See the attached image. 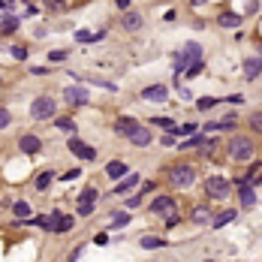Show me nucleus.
I'll return each instance as SVG.
<instances>
[{"mask_svg":"<svg viewBox=\"0 0 262 262\" xmlns=\"http://www.w3.org/2000/svg\"><path fill=\"white\" fill-rule=\"evenodd\" d=\"M253 154H256V145H253L250 136H241V133L229 136V142H226V157H229V163H250Z\"/></svg>","mask_w":262,"mask_h":262,"instance_id":"nucleus-1","label":"nucleus"},{"mask_svg":"<svg viewBox=\"0 0 262 262\" xmlns=\"http://www.w3.org/2000/svg\"><path fill=\"white\" fill-rule=\"evenodd\" d=\"M166 175H169V184H172V187H181V190H184V187H193V181H196V169L187 166V163L172 166Z\"/></svg>","mask_w":262,"mask_h":262,"instance_id":"nucleus-2","label":"nucleus"},{"mask_svg":"<svg viewBox=\"0 0 262 262\" xmlns=\"http://www.w3.org/2000/svg\"><path fill=\"white\" fill-rule=\"evenodd\" d=\"M205 193H208V199L223 202V199L232 196V181H226L223 175H211V178L205 181Z\"/></svg>","mask_w":262,"mask_h":262,"instance_id":"nucleus-3","label":"nucleus"},{"mask_svg":"<svg viewBox=\"0 0 262 262\" xmlns=\"http://www.w3.org/2000/svg\"><path fill=\"white\" fill-rule=\"evenodd\" d=\"M55 112H58V106H55L51 97H36L31 102V118L33 121H51Z\"/></svg>","mask_w":262,"mask_h":262,"instance_id":"nucleus-4","label":"nucleus"},{"mask_svg":"<svg viewBox=\"0 0 262 262\" xmlns=\"http://www.w3.org/2000/svg\"><path fill=\"white\" fill-rule=\"evenodd\" d=\"M232 184H235V193H238V205L241 208H253L256 205V190H253V184L247 178H238Z\"/></svg>","mask_w":262,"mask_h":262,"instance_id":"nucleus-5","label":"nucleus"},{"mask_svg":"<svg viewBox=\"0 0 262 262\" xmlns=\"http://www.w3.org/2000/svg\"><path fill=\"white\" fill-rule=\"evenodd\" d=\"M66 148H69V151H72V154H75L78 160H97V148L85 145V142H82V139H78L75 133H72V136L66 139Z\"/></svg>","mask_w":262,"mask_h":262,"instance_id":"nucleus-6","label":"nucleus"},{"mask_svg":"<svg viewBox=\"0 0 262 262\" xmlns=\"http://www.w3.org/2000/svg\"><path fill=\"white\" fill-rule=\"evenodd\" d=\"M175 208H178V202L172 196H157L154 202H151V214H160V217H169V214H175Z\"/></svg>","mask_w":262,"mask_h":262,"instance_id":"nucleus-7","label":"nucleus"},{"mask_svg":"<svg viewBox=\"0 0 262 262\" xmlns=\"http://www.w3.org/2000/svg\"><path fill=\"white\" fill-rule=\"evenodd\" d=\"M64 99L69 102V106H88L91 94H88V88H78V85H72V88H66V91H64Z\"/></svg>","mask_w":262,"mask_h":262,"instance_id":"nucleus-8","label":"nucleus"},{"mask_svg":"<svg viewBox=\"0 0 262 262\" xmlns=\"http://www.w3.org/2000/svg\"><path fill=\"white\" fill-rule=\"evenodd\" d=\"M220 151H223V145H220V139H214V136H211V139H202V145H199V157H202V160H214Z\"/></svg>","mask_w":262,"mask_h":262,"instance_id":"nucleus-9","label":"nucleus"},{"mask_svg":"<svg viewBox=\"0 0 262 262\" xmlns=\"http://www.w3.org/2000/svg\"><path fill=\"white\" fill-rule=\"evenodd\" d=\"M142 99L166 102V99H169V88H166V85H148V88H142Z\"/></svg>","mask_w":262,"mask_h":262,"instance_id":"nucleus-10","label":"nucleus"},{"mask_svg":"<svg viewBox=\"0 0 262 262\" xmlns=\"http://www.w3.org/2000/svg\"><path fill=\"white\" fill-rule=\"evenodd\" d=\"M241 21H244V15H241V12H232V9H226V12H220V15H217V24H220V28H226V31L241 28Z\"/></svg>","mask_w":262,"mask_h":262,"instance_id":"nucleus-11","label":"nucleus"},{"mask_svg":"<svg viewBox=\"0 0 262 262\" xmlns=\"http://www.w3.org/2000/svg\"><path fill=\"white\" fill-rule=\"evenodd\" d=\"M178 55L184 58V64L190 66V64H193V61H202V45H199V42H193V39H190V42H187V45H184V48H181Z\"/></svg>","mask_w":262,"mask_h":262,"instance_id":"nucleus-12","label":"nucleus"},{"mask_svg":"<svg viewBox=\"0 0 262 262\" xmlns=\"http://www.w3.org/2000/svg\"><path fill=\"white\" fill-rule=\"evenodd\" d=\"M130 145H136V148H148V145H151V130L139 124V127L130 133Z\"/></svg>","mask_w":262,"mask_h":262,"instance_id":"nucleus-13","label":"nucleus"},{"mask_svg":"<svg viewBox=\"0 0 262 262\" xmlns=\"http://www.w3.org/2000/svg\"><path fill=\"white\" fill-rule=\"evenodd\" d=\"M136 184H139V175H130V172H127L124 178H118V184H115L112 193H115V196H124V193H130Z\"/></svg>","mask_w":262,"mask_h":262,"instance_id":"nucleus-14","label":"nucleus"},{"mask_svg":"<svg viewBox=\"0 0 262 262\" xmlns=\"http://www.w3.org/2000/svg\"><path fill=\"white\" fill-rule=\"evenodd\" d=\"M211 205L208 202H202V205H193V211H190V220L193 223H211Z\"/></svg>","mask_w":262,"mask_h":262,"instance_id":"nucleus-15","label":"nucleus"},{"mask_svg":"<svg viewBox=\"0 0 262 262\" xmlns=\"http://www.w3.org/2000/svg\"><path fill=\"white\" fill-rule=\"evenodd\" d=\"M142 24H145V15H139V12H124V15H121V28H124V31H139V28H142Z\"/></svg>","mask_w":262,"mask_h":262,"instance_id":"nucleus-16","label":"nucleus"},{"mask_svg":"<svg viewBox=\"0 0 262 262\" xmlns=\"http://www.w3.org/2000/svg\"><path fill=\"white\" fill-rule=\"evenodd\" d=\"M15 31H18V15L3 12V15H0V36H12Z\"/></svg>","mask_w":262,"mask_h":262,"instance_id":"nucleus-17","label":"nucleus"},{"mask_svg":"<svg viewBox=\"0 0 262 262\" xmlns=\"http://www.w3.org/2000/svg\"><path fill=\"white\" fill-rule=\"evenodd\" d=\"M259 72H262V55H256V58H247V61H244V78H247V82H253Z\"/></svg>","mask_w":262,"mask_h":262,"instance_id":"nucleus-18","label":"nucleus"},{"mask_svg":"<svg viewBox=\"0 0 262 262\" xmlns=\"http://www.w3.org/2000/svg\"><path fill=\"white\" fill-rule=\"evenodd\" d=\"M18 148H21L24 154H36V151L42 148V142H39V139H36L33 133H24V136L18 139Z\"/></svg>","mask_w":262,"mask_h":262,"instance_id":"nucleus-19","label":"nucleus"},{"mask_svg":"<svg viewBox=\"0 0 262 262\" xmlns=\"http://www.w3.org/2000/svg\"><path fill=\"white\" fill-rule=\"evenodd\" d=\"M235 217H238V211H235V208H226V211H220V214H214V217H211V226H214V229H223V226L232 223Z\"/></svg>","mask_w":262,"mask_h":262,"instance_id":"nucleus-20","label":"nucleus"},{"mask_svg":"<svg viewBox=\"0 0 262 262\" xmlns=\"http://www.w3.org/2000/svg\"><path fill=\"white\" fill-rule=\"evenodd\" d=\"M139 127V121H133V118H118L115 121V133L118 136H124V139H130V133Z\"/></svg>","mask_w":262,"mask_h":262,"instance_id":"nucleus-21","label":"nucleus"},{"mask_svg":"<svg viewBox=\"0 0 262 262\" xmlns=\"http://www.w3.org/2000/svg\"><path fill=\"white\" fill-rule=\"evenodd\" d=\"M127 172H130V169H127V163H124V160H112V163L106 166V175H109L112 181H118V178H124Z\"/></svg>","mask_w":262,"mask_h":262,"instance_id":"nucleus-22","label":"nucleus"},{"mask_svg":"<svg viewBox=\"0 0 262 262\" xmlns=\"http://www.w3.org/2000/svg\"><path fill=\"white\" fill-rule=\"evenodd\" d=\"M51 181H55V172L48 169V172H39V175H36V184H33V187H36V190H48Z\"/></svg>","mask_w":262,"mask_h":262,"instance_id":"nucleus-23","label":"nucleus"},{"mask_svg":"<svg viewBox=\"0 0 262 262\" xmlns=\"http://www.w3.org/2000/svg\"><path fill=\"white\" fill-rule=\"evenodd\" d=\"M139 244H142L145 250H160V247H166V241H163V238H154V235H145V238H142Z\"/></svg>","mask_w":262,"mask_h":262,"instance_id":"nucleus-24","label":"nucleus"},{"mask_svg":"<svg viewBox=\"0 0 262 262\" xmlns=\"http://www.w3.org/2000/svg\"><path fill=\"white\" fill-rule=\"evenodd\" d=\"M12 211H15V217H18V220H31V202H15V205H12Z\"/></svg>","mask_w":262,"mask_h":262,"instance_id":"nucleus-25","label":"nucleus"},{"mask_svg":"<svg viewBox=\"0 0 262 262\" xmlns=\"http://www.w3.org/2000/svg\"><path fill=\"white\" fill-rule=\"evenodd\" d=\"M247 127L256 133V136H262V112H253V115L247 118Z\"/></svg>","mask_w":262,"mask_h":262,"instance_id":"nucleus-26","label":"nucleus"},{"mask_svg":"<svg viewBox=\"0 0 262 262\" xmlns=\"http://www.w3.org/2000/svg\"><path fill=\"white\" fill-rule=\"evenodd\" d=\"M55 127L64 133H75V121L72 118H55Z\"/></svg>","mask_w":262,"mask_h":262,"instance_id":"nucleus-27","label":"nucleus"},{"mask_svg":"<svg viewBox=\"0 0 262 262\" xmlns=\"http://www.w3.org/2000/svg\"><path fill=\"white\" fill-rule=\"evenodd\" d=\"M214 106H220V99H214V97L196 99V109H199V112H208V109H214Z\"/></svg>","mask_w":262,"mask_h":262,"instance_id":"nucleus-28","label":"nucleus"},{"mask_svg":"<svg viewBox=\"0 0 262 262\" xmlns=\"http://www.w3.org/2000/svg\"><path fill=\"white\" fill-rule=\"evenodd\" d=\"M97 199H99L97 187H85V190H82V196H78V202H97Z\"/></svg>","mask_w":262,"mask_h":262,"instance_id":"nucleus-29","label":"nucleus"},{"mask_svg":"<svg viewBox=\"0 0 262 262\" xmlns=\"http://www.w3.org/2000/svg\"><path fill=\"white\" fill-rule=\"evenodd\" d=\"M202 139H205V136H196V133H190V139H187V142H181V151H190V148H199V145H202Z\"/></svg>","mask_w":262,"mask_h":262,"instance_id":"nucleus-30","label":"nucleus"},{"mask_svg":"<svg viewBox=\"0 0 262 262\" xmlns=\"http://www.w3.org/2000/svg\"><path fill=\"white\" fill-rule=\"evenodd\" d=\"M12 58L15 61H28L31 58V48L28 45H12Z\"/></svg>","mask_w":262,"mask_h":262,"instance_id":"nucleus-31","label":"nucleus"},{"mask_svg":"<svg viewBox=\"0 0 262 262\" xmlns=\"http://www.w3.org/2000/svg\"><path fill=\"white\" fill-rule=\"evenodd\" d=\"M202 69H205V64H202V61H193V64H190L187 69H184V75H187V78H196V75L202 72Z\"/></svg>","mask_w":262,"mask_h":262,"instance_id":"nucleus-32","label":"nucleus"},{"mask_svg":"<svg viewBox=\"0 0 262 262\" xmlns=\"http://www.w3.org/2000/svg\"><path fill=\"white\" fill-rule=\"evenodd\" d=\"M61 217H64V214H61V211H55V214L48 217V226H45V229H48V232H55V235H58V226H61Z\"/></svg>","mask_w":262,"mask_h":262,"instance_id":"nucleus-33","label":"nucleus"},{"mask_svg":"<svg viewBox=\"0 0 262 262\" xmlns=\"http://www.w3.org/2000/svg\"><path fill=\"white\" fill-rule=\"evenodd\" d=\"M42 3H45L48 12H61V9H66V0H42Z\"/></svg>","mask_w":262,"mask_h":262,"instance_id":"nucleus-34","label":"nucleus"},{"mask_svg":"<svg viewBox=\"0 0 262 262\" xmlns=\"http://www.w3.org/2000/svg\"><path fill=\"white\" fill-rule=\"evenodd\" d=\"M154 127H163V130H175V121L172 118H151Z\"/></svg>","mask_w":262,"mask_h":262,"instance_id":"nucleus-35","label":"nucleus"},{"mask_svg":"<svg viewBox=\"0 0 262 262\" xmlns=\"http://www.w3.org/2000/svg\"><path fill=\"white\" fill-rule=\"evenodd\" d=\"M66 58H69V51H64V48H55V51H48V61H51V64L66 61Z\"/></svg>","mask_w":262,"mask_h":262,"instance_id":"nucleus-36","label":"nucleus"},{"mask_svg":"<svg viewBox=\"0 0 262 262\" xmlns=\"http://www.w3.org/2000/svg\"><path fill=\"white\" fill-rule=\"evenodd\" d=\"M199 127L196 124H184V127H175V130H169V133H175V136H190V133H196Z\"/></svg>","mask_w":262,"mask_h":262,"instance_id":"nucleus-37","label":"nucleus"},{"mask_svg":"<svg viewBox=\"0 0 262 262\" xmlns=\"http://www.w3.org/2000/svg\"><path fill=\"white\" fill-rule=\"evenodd\" d=\"M94 214V202H78V217H91Z\"/></svg>","mask_w":262,"mask_h":262,"instance_id":"nucleus-38","label":"nucleus"},{"mask_svg":"<svg viewBox=\"0 0 262 262\" xmlns=\"http://www.w3.org/2000/svg\"><path fill=\"white\" fill-rule=\"evenodd\" d=\"M130 223V214H115L112 217V229H118V226H127Z\"/></svg>","mask_w":262,"mask_h":262,"instance_id":"nucleus-39","label":"nucleus"},{"mask_svg":"<svg viewBox=\"0 0 262 262\" xmlns=\"http://www.w3.org/2000/svg\"><path fill=\"white\" fill-rule=\"evenodd\" d=\"M72 223H75L72 217H61V226H58V235H64V232H69V229H72Z\"/></svg>","mask_w":262,"mask_h":262,"instance_id":"nucleus-40","label":"nucleus"},{"mask_svg":"<svg viewBox=\"0 0 262 262\" xmlns=\"http://www.w3.org/2000/svg\"><path fill=\"white\" fill-rule=\"evenodd\" d=\"M75 39L88 45V42H94V33H91V31H75Z\"/></svg>","mask_w":262,"mask_h":262,"instance_id":"nucleus-41","label":"nucleus"},{"mask_svg":"<svg viewBox=\"0 0 262 262\" xmlns=\"http://www.w3.org/2000/svg\"><path fill=\"white\" fill-rule=\"evenodd\" d=\"M160 145H163V148H172V145H175V133L166 130V136H160Z\"/></svg>","mask_w":262,"mask_h":262,"instance_id":"nucleus-42","label":"nucleus"},{"mask_svg":"<svg viewBox=\"0 0 262 262\" xmlns=\"http://www.w3.org/2000/svg\"><path fill=\"white\" fill-rule=\"evenodd\" d=\"M9 124H12V115H9L6 109H0V130H3V127H9Z\"/></svg>","mask_w":262,"mask_h":262,"instance_id":"nucleus-43","label":"nucleus"},{"mask_svg":"<svg viewBox=\"0 0 262 262\" xmlns=\"http://www.w3.org/2000/svg\"><path fill=\"white\" fill-rule=\"evenodd\" d=\"M247 181H250L253 187H262V169H256V172H253V175H250Z\"/></svg>","mask_w":262,"mask_h":262,"instance_id":"nucleus-44","label":"nucleus"},{"mask_svg":"<svg viewBox=\"0 0 262 262\" xmlns=\"http://www.w3.org/2000/svg\"><path fill=\"white\" fill-rule=\"evenodd\" d=\"M142 193H139V196H133V199H127V208H139V205H142Z\"/></svg>","mask_w":262,"mask_h":262,"instance_id":"nucleus-45","label":"nucleus"},{"mask_svg":"<svg viewBox=\"0 0 262 262\" xmlns=\"http://www.w3.org/2000/svg\"><path fill=\"white\" fill-rule=\"evenodd\" d=\"M154 187H157L154 181H145V184H142V196H145V193H154Z\"/></svg>","mask_w":262,"mask_h":262,"instance_id":"nucleus-46","label":"nucleus"},{"mask_svg":"<svg viewBox=\"0 0 262 262\" xmlns=\"http://www.w3.org/2000/svg\"><path fill=\"white\" fill-rule=\"evenodd\" d=\"M226 102H232V106H238V102H244V97H241V94H232V97L226 99Z\"/></svg>","mask_w":262,"mask_h":262,"instance_id":"nucleus-47","label":"nucleus"},{"mask_svg":"<svg viewBox=\"0 0 262 262\" xmlns=\"http://www.w3.org/2000/svg\"><path fill=\"white\" fill-rule=\"evenodd\" d=\"M115 3H118L121 9H127V6H130V0H115Z\"/></svg>","mask_w":262,"mask_h":262,"instance_id":"nucleus-48","label":"nucleus"},{"mask_svg":"<svg viewBox=\"0 0 262 262\" xmlns=\"http://www.w3.org/2000/svg\"><path fill=\"white\" fill-rule=\"evenodd\" d=\"M208 0H190V6H205Z\"/></svg>","mask_w":262,"mask_h":262,"instance_id":"nucleus-49","label":"nucleus"},{"mask_svg":"<svg viewBox=\"0 0 262 262\" xmlns=\"http://www.w3.org/2000/svg\"><path fill=\"white\" fill-rule=\"evenodd\" d=\"M3 9H6V0H0V12H3Z\"/></svg>","mask_w":262,"mask_h":262,"instance_id":"nucleus-50","label":"nucleus"},{"mask_svg":"<svg viewBox=\"0 0 262 262\" xmlns=\"http://www.w3.org/2000/svg\"><path fill=\"white\" fill-rule=\"evenodd\" d=\"M259 55H262V45H259Z\"/></svg>","mask_w":262,"mask_h":262,"instance_id":"nucleus-51","label":"nucleus"},{"mask_svg":"<svg viewBox=\"0 0 262 262\" xmlns=\"http://www.w3.org/2000/svg\"><path fill=\"white\" fill-rule=\"evenodd\" d=\"M0 15H3V12H0Z\"/></svg>","mask_w":262,"mask_h":262,"instance_id":"nucleus-52","label":"nucleus"}]
</instances>
